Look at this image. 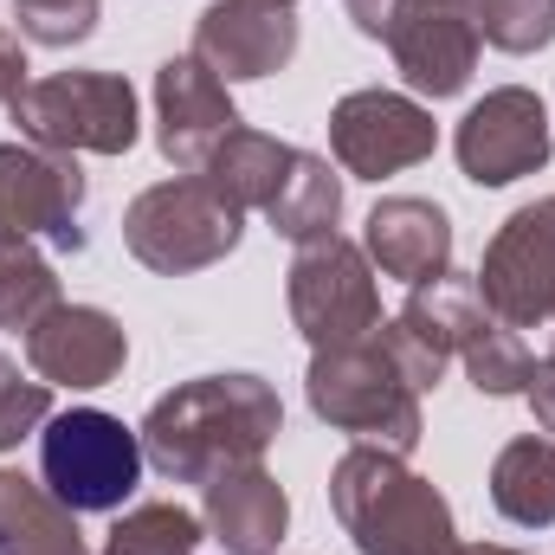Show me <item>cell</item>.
<instances>
[{
  "mask_svg": "<svg viewBox=\"0 0 555 555\" xmlns=\"http://www.w3.org/2000/svg\"><path fill=\"white\" fill-rule=\"evenodd\" d=\"M142 459L168 485H214L220 472L259 465L284 433V401L266 375H194L142 414Z\"/></svg>",
  "mask_w": 555,
  "mask_h": 555,
  "instance_id": "1",
  "label": "cell"
},
{
  "mask_svg": "<svg viewBox=\"0 0 555 555\" xmlns=\"http://www.w3.org/2000/svg\"><path fill=\"white\" fill-rule=\"evenodd\" d=\"M330 511L362 555H459L452 504L395 452L349 446L330 472Z\"/></svg>",
  "mask_w": 555,
  "mask_h": 555,
  "instance_id": "2",
  "label": "cell"
},
{
  "mask_svg": "<svg viewBox=\"0 0 555 555\" xmlns=\"http://www.w3.org/2000/svg\"><path fill=\"white\" fill-rule=\"evenodd\" d=\"M304 395H310V414L330 433H343L349 446H375V452L408 459L426 433V414H420L426 395L408 388L382 330H369L362 343H343V349H310Z\"/></svg>",
  "mask_w": 555,
  "mask_h": 555,
  "instance_id": "3",
  "label": "cell"
},
{
  "mask_svg": "<svg viewBox=\"0 0 555 555\" xmlns=\"http://www.w3.org/2000/svg\"><path fill=\"white\" fill-rule=\"evenodd\" d=\"M7 117L20 124V142L52 155H130L142 130L124 72H46L7 104Z\"/></svg>",
  "mask_w": 555,
  "mask_h": 555,
  "instance_id": "4",
  "label": "cell"
},
{
  "mask_svg": "<svg viewBox=\"0 0 555 555\" xmlns=\"http://www.w3.org/2000/svg\"><path fill=\"white\" fill-rule=\"evenodd\" d=\"M240 233H246V214L227 207L201 175H175V181L142 188L124 214V246L155 278H188L220 266L240 246Z\"/></svg>",
  "mask_w": 555,
  "mask_h": 555,
  "instance_id": "5",
  "label": "cell"
},
{
  "mask_svg": "<svg viewBox=\"0 0 555 555\" xmlns=\"http://www.w3.org/2000/svg\"><path fill=\"white\" fill-rule=\"evenodd\" d=\"M142 433L124 426L104 408H72L52 414L39 433V478L59 504H72L78 517L98 511H124L142 485Z\"/></svg>",
  "mask_w": 555,
  "mask_h": 555,
  "instance_id": "6",
  "label": "cell"
},
{
  "mask_svg": "<svg viewBox=\"0 0 555 555\" xmlns=\"http://www.w3.org/2000/svg\"><path fill=\"white\" fill-rule=\"evenodd\" d=\"M284 304H291V323L310 349H343V343H362L369 330H382L375 266L343 233L297 246V259L284 272Z\"/></svg>",
  "mask_w": 555,
  "mask_h": 555,
  "instance_id": "7",
  "label": "cell"
},
{
  "mask_svg": "<svg viewBox=\"0 0 555 555\" xmlns=\"http://www.w3.org/2000/svg\"><path fill=\"white\" fill-rule=\"evenodd\" d=\"M472 278H478V297L498 323H511V330L555 323V194L517 207L491 233Z\"/></svg>",
  "mask_w": 555,
  "mask_h": 555,
  "instance_id": "8",
  "label": "cell"
},
{
  "mask_svg": "<svg viewBox=\"0 0 555 555\" xmlns=\"http://www.w3.org/2000/svg\"><path fill=\"white\" fill-rule=\"evenodd\" d=\"M433 149H439V124L408 91L369 85V91H349L330 111V155L356 181H388L401 168H420Z\"/></svg>",
  "mask_w": 555,
  "mask_h": 555,
  "instance_id": "9",
  "label": "cell"
},
{
  "mask_svg": "<svg viewBox=\"0 0 555 555\" xmlns=\"http://www.w3.org/2000/svg\"><path fill=\"white\" fill-rule=\"evenodd\" d=\"M85 168L33 142H0V233L85 253Z\"/></svg>",
  "mask_w": 555,
  "mask_h": 555,
  "instance_id": "10",
  "label": "cell"
},
{
  "mask_svg": "<svg viewBox=\"0 0 555 555\" xmlns=\"http://www.w3.org/2000/svg\"><path fill=\"white\" fill-rule=\"evenodd\" d=\"M452 155H459L465 181H478V188H511V181L550 168V111H543V98L524 91V85L485 91L459 117Z\"/></svg>",
  "mask_w": 555,
  "mask_h": 555,
  "instance_id": "11",
  "label": "cell"
},
{
  "mask_svg": "<svg viewBox=\"0 0 555 555\" xmlns=\"http://www.w3.org/2000/svg\"><path fill=\"white\" fill-rule=\"evenodd\" d=\"M297 0H207L194 20V59L220 85L272 78L297 59Z\"/></svg>",
  "mask_w": 555,
  "mask_h": 555,
  "instance_id": "12",
  "label": "cell"
},
{
  "mask_svg": "<svg viewBox=\"0 0 555 555\" xmlns=\"http://www.w3.org/2000/svg\"><path fill=\"white\" fill-rule=\"evenodd\" d=\"M26 362L46 388H72V395H91V388H111L130 362V336L111 310L98 304H52L33 330H26Z\"/></svg>",
  "mask_w": 555,
  "mask_h": 555,
  "instance_id": "13",
  "label": "cell"
},
{
  "mask_svg": "<svg viewBox=\"0 0 555 555\" xmlns=\"http://www.w3.org/2000/svg\"><path fill=\"white\" fill-rule=\"evenodd\" d=\"M240 130V111H233V91L194 59H162L155 65V149L181 168V175H201L207 155Z\"/></svg>",
  "mask_w": 555,
  "mask_h": 555,
  "instance_id": "14",
  "label": "cell"
},
{
  "mask_svg": "<svg viewBox=\"0 0 555 555\" xmlns=\"http://www.w3.org/2000/svg\"><path fill=\"white\" fill-rule=\"evenodd\" d=\"M388 52H395V72L408 78L414 98H459L478 72V20L465 7H408L388 33Z\"/></svg>",
  "mask_w": 555,
  "mask_h": 555,
  "instance_id": "15",
  "label": "cell"
},
{
  "mask_svg": "<svg viewBox=\"0 0 555 555\" xmlns=\"http://www.w3.org/2000/svg\"><path fill=\"white\" fill-rule=\"evenodd\" d=\"M362 253L382 278H401V284H426V278L452 272V220L439 201H420V194H388L369 207L362 220Z\"/></svg>",
  "mask_w": 555,
  "mask_h": 555,
  "instance_id": "16",
  "label": "cell"
},
{
  "mask_svg": "<svg viewBox=\"0 0 555 555\" xmlns=\"http://www.w3.org/2000/svg\"><path fill=\"white\" fill-rule=\"evenodd\" d=\"M201 524L207 537L220 543L227 555H278L284 530H291V498L259 465H240V472H220L207 485V504H201Z\"/></svg>",
  "mask_w": 555,
  "mask_h": 555,
  "instance_id": "17",
  "label": "cell"
},
{
  "mask_svg": "<svg viewBox=\"0 0 555 555\" xmlns=\"http://www.w3.org/2000/svg\"><path fill=\"white\" fill-rule=\"evenodd\" d=\"M0 555H91L78 511L46 491V478H26L0 465Z\"/></svg>",
  "mask_w": 555,
  "mask_h": 555,
  "instance_id": "18",
  "label": "cell"
},
{
  "mask_svg": "<svg viewBox=\"0 0 555 555\" xmlns=\"http://www.w3.org/2000/svg\"><path fill=\"white\" fill-rule=\"evenodd\" d=\"M291 142L266 137V130H233V137L220 142L214 155H207V168H201V181L227 201V207H240V214H266L278 194V181H284V168H291Z\"/></svg>",
  "mask_w": 555,
  "mask_h": 555,
  "instance_id": "19",
  "label": "cell"
},
{
  "mask_svg": "<svg viewBox=\"0 0 555 555\" xmlns=\"http://www.w3.org/2000/svg\"><path fill=\"white\" fill-rule=\"evenodd\" d=\"M266 220H272L278 240H291V246H310V240L336 233V220H343V175L330 168V155H310V149L291 155Z\"/></svg>",
  "mask_w": 555,
  "mask_h": 555,
  "instance_id": "20",
  "label": "cell"
},
{
  "mask_svg": "<svg viewBox=\"0 0 555 555\" xmlns=\"http://www.w3.org/2000/svg\"><path fill=\"white\" fill-rule=\"evenodd\" d=\"M491 504L517 530H550L555 524V439L524 433L491 459Z\"/></svg>",
  "mask_w": 555,
  "mask_h": 555,
  "instance_id": "21",
  "label": "cell"
},
{
  "mask_svg": "<svg viewBox=\"0 0 555 555\" xmlns=\"http://www.w3.org/2000/svg\"><path fill=\"white\" fill-rule=\"evenodd\" d=\"M401 323H414L420 336L452 362V356L491 323V310H485V297H478V278L439 272V278H426V284H408V310H401Z\"/></svg>",
  "mask_w": 555,
  "mask_h": 555,
  "instance_id": "22",
  "label": "cell"
},
{
  "mask_svg": "<svg viewBox=\"0 0 555 555\" xmlns=\"http://www.w3.org/2000/svg\"><path fill=\"white\" fill-rule=\"evenodd\" d=\"M59 304V272L33 240L0 233V330H33L46 310Z\"/></svg>",
  "mask_w": 555,
  "mask_h": 555,
  "instance_id": "23",
  "label": "cell"
},
{
  "mask_svg": "<svg viewBox=\"0 0 555 555\" xmlns=\"http://www.w3.org/2000/svg\"><path fill=\"white\" fill-rule=\"evenodd\" d=\"M459 362H465V375H472V388H478L485 401H511V395H524V388H530V369H537L524 330H511V323H498V317L459 349Z\"/></svg>",
  "mask_w": 555,
  "mask_h": 555,
  "instance_id": "24",
  "label": "cell"
},
{
  "mask_svg": "<svg viewBox=\"0 0 555 555\" xmlns=\"http://www.w3.org/2000/svg\"><path fill=\"white\" fill-rule=\"evenodd\" d=\"M207 524L181 504H137L104 537V555H201Z\"/></svg>",
  "mask_w": 555,
  "mask_h": 555,
  "instance_id": "25",
  "label": "cell"
},
{
  "mask_svg": "<svg viewBox=\"0 0 555 555\" xmlns=\"http://www.w3.org/2000/svg\"><path fill=\"white\" fill-rule=\"evenodd\" d=\"M472 20L478 39L511 59H530L555 39V0H472Z\"/></svg>",
  "mask_w": 555,
  "mask_h": 555,
  "instance_id": "26",
  "label": "cell"
},
{
  "mask_svg": "<svg viewBox=\"0 0 555 555\" xmlns=\"http://www.w3.org/2000/svg\"><path fill=\"white\" fill-rule=\"evenodd\" d=\"M98 13H104V0H13L20 39H33V46H52V52H65V46H85V39L98 33Z\"/></svg>",
  "mask_w": 555,
  "mask_h": 555,
  "instance_id": "27",
  "label": "cell"
},
{
  "mask_svg": "<svg viewBox=\"0 0 555 555\" xmlns=\"http://www.w3.org/2000/svg\"><path fill=\"white\" fill-rule=\"evenodd\" d=\"M46 420H52V388L39 375H20L13 356H0V452H13Z\"/></svg>",
  "mask_w": 555,
  "mask_h": 555,
  "instance_id": "28",
  "label": "cell"
},
{
  "mask_svg": "<svg viewBox=\"0 0 555 555\" xmlns=\"http://www.w3.org/2000/svg\"><path fill=\"white\" fill-rule=\"evenodd\" d=\"M382 343H388V356H395V369L408 375V388H414V395H433V388H439L446 356L420 336L414 323H401V317H395V323H382Z\"/></svg>",
  "mask_w": 555,
  "mask_h": 555,
  "instance_id": "29",
  "label": "cell"
},
{
  "mask_svg": "<svg viewBox=\"0 0 555 555\" xmlns=\"http://www.w3.org/2000/svg\"><path fill=\"white\" fill-rule=\"evenodd\" d=\"M401 13H408V0H349L356 33H362V39H382V46H388V33H395Z\"/></svg>",
  "mask_w": 555,
  "mask_h": 555,
  "instance_id": "30",
  "label": "cell"
},
{
  "mask_svg": "<svg viewBox=\"0 0 555 555\" xmlns=\"http://www.w3.org/2000/svg\"><path fill=\"white\" fill-rule=\"evenodd\" d=\"M524 401H530V414L537 426L555 439V356H543L537 369H530V388H524Z\"/></svg>",
  "mask_w": 555,
  "mask_h": 555,
  "instance_id": "31",
  "label": "cell"
},
{
  "mask_svg": "<svg viewBox=\"0 0 555 555\" xmlns=\"http://www.w3.org/2000/svg\"><path fill=\"white\" fill-rule=\"evenodd\" d=\"M26 85H33V78H26V46L0 26V104H13Z\"/></svg>",
  "mask_w": 555,
  "mask_h": 555,
  "instance_id": "32",
  "label": "cell"
},
{
  "mask_svg": "<svg viewBox=\"0 0 555 555\" xmlns=\"http://www.w3.org/2000/svg\"><path fill=\"white\" fill-rule=\"evenodd\" d=\"M459 555H524V550H504V543H459Z\"/></svg>",
  "mask_w": 555,
  "mask_h": 555,
  "instance_id": "33",
  "label": "cell"
},
{
  "mask_svg": "<svg viewBox=\"0 0 555 555\" xmlns=\"http://www.w3.org/2000/svg\"><path fill=\"white\" fill-rule=\"evenodd\" d=\"M408 7H465L472 13V0H408Z\"/></svg>",
  "mask_w": 555,
  "mask_h": 555,
  "instance_id": "34",
  "label": "cell"
}]
</instances>
